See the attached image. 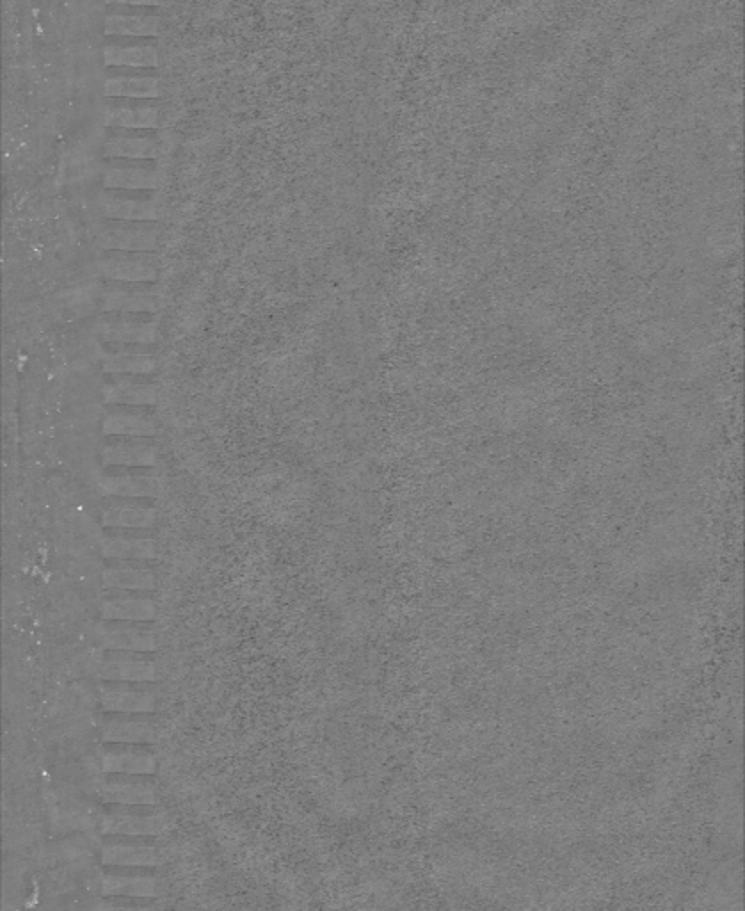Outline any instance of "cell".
Instances as JSON below:
<instances>
[{"label":"cell","instance_id":"83f0119b","mask_svg":"<svg viewBox=\"0 0 745 911\" xmlns=\"http://www.w3.org/2000/svg\"><path fill=\"white\" fill-rule=\"evenodd\" d=\"M104 63L107 66L153 68L159 65V52L152 45H107Z\"/></svg>","mask_w":745,"mask_h":911},{"label":"cell","instance_id":"4fadbf2b","mask_svg":"<svg viewBox=\"0 0 745 911\" xmlns=\"http://www.w3.org/2000/svg\"><path fill=\"white\" fill-rule=\"evenodd\" d=\"M98 643L105 650L153 652L157 639L148 621L104 620L95 630Z\"/></svg>","mask_w":745,"mask_h":911},{"label":"cell","instance_id":"e0dca14e","mask_svg":"<svg viewBox=\"0 0 745 911\" xmlns=\"http://www.w3.org/2000/svg\"><path fill=\"white\" fill-rule=\"evenodd\" d=\"M98 702L104 712L123 714H153L157 700L146 682H113L104 680Z\"/></svg>","mask_w":745,"mask_h":911},{"label":"cell","instance_id":"cb8c5ba5","mask_svg":"<svg viewBox=\"0 0 745 911\" xmlns=\"http://www.w3.org/2000/svg\"><path fill=\"white\" fill-rule=\"evenodd\" d=\"M105 589L150 591L155 588V573L141 559H111L102 573Z\"/></svg>","mask_w":745,"mask_h":911},{"label":"cell","instance_id":"9c48e42d","mask_svg":"<svg viewBox=\"0 0 745 911\" xmlns=\"http://www.w3.org/2000/svg\"><path fill=\"white\" fill-rule=\"evenodd\" d=\"M98 767L102 773L150 774L157 771V757L148 744L102 742L97 748Z\"/></svg>","mask_w":745,"mask_h":911},{"label":"cell","instance_id":"1f68e13d","mask_svg":"<svg viewBox=\"0 0 745 911\" xmlns=\"http://www.w3.org/2000/svg\"><path fill=\"white\" fill-rule=\"evenodd\" d=\"M107 4H129V6H157L161 0H105Z\"/></svg>","mask_w":745,"mask_h":911},{"label":"cell","instance_id":"484cf974","mask_svg":"<svg viewBox=\"0 0 745 911\" xmlns=\"http://www.w3.org/2000/svg\"><path fill=\"white\" fill-rule=\"evenodd\" d=\"M105 127L125 130H153L159 127V111L155 107H129L114 105L104 114Z\"/></svg>","mask_w":745,"mask_h":911},{"label":"cell","instance_id":"f546056e","mask_svg":"<svg viewBox=\"0 0 745 911\" xmlns=\"http://www.w3.org/2000/svg\"><path fill=\"white\" fill-rule=\"evenodd\" d=\"M107 36H157V15H109L105 18Z\"/></svg>","mask_w":745,"mask_h":911},{"label":"cell","instance_id":"6da1fadb","mask_svg":"<svg viewBox=\"0 0 745 911\" xmlns=\"http://www.w3.org/2000/svg\"><path fill=\"white\" fill-rule=\"evenodd\" d=\"M168 815L159 805H116L104 808V835L157 837L168 828Z\"/></svg>","mask_w":745,"mask_h":911},{"label":"cell","instance_id":"5bb4252c","mask_svg":"<svg viewBox=\"0 0 745 911\" xmlns=\"http://www.w3.org/2000/svg\"><path fill=\"white\" fill-rule=\"evenodd\" d=\"M102 527L150 529L157 518L152 499L141 497H104L98 509Z\"/></svg>","mask_w":745,"mask_h":911},{"label":"cell","instance_id":"2e32d148","mask_svg":"<svg viewBox=\"0 0 745 911\" xmlns=\"http://www.w3.org/2000/svg\"><path fill=\"white\" fill-rule=\"evenodd\" d=\"M161 862L152 837L104 835L102 863L121 867H157Z\"/></svg>","mask_w":745,"mask_h":911},{"label":"cell","instance_id":"4316f807","mask_svg":"<svg viewBox=\"0 0 745 911\" xmlns=\"http://www.w3.org/2000/svg\"><path fill=\"white\" fill-rule=\"evenodd\" d=\"M102 278H91L88 282L75 283L68 291L61 294L63 312L70 317H84L91 314L95 308H100V292H102Z\"/></svg>","mask_w":745,"mask_h":911},{"label":"cell","instance_id":"52a82bcc","mask_svg":"<svg viewBox=\"0 0 745 911\" xmlns=\"http://www.w3.org/2000/svg\"><path fill=\"white\" fill-rule=\"evenodd\" d=\"M98 798L105 805H157V783L150 774L104 773L98 780Z\"/></svg>","mask_w":745,"mask_h":911},{"label":"cell","instance_id":"ac0fdd59","mask_svg":"<svg viewBox=\"0 0 745 911\" xmlns=\"http://www.w3.org/2000/svg\"><path fill=\"white\" fill-rule=\"evenodd\" d=\"M148 869L150 867L105 865L104 874L100 878V894L104 897L123 895V897L155 899L159 894L157 878Z\"/></svg>","mask_w":745,"mask_h":911},{"label":"cell","instance_id":"ba28073f","mask_svg":"<svg viewBox=\"0 0 745 911\" xmlns=\"http://www.w3.org/2000/svg\"><path fill=\"white\" fill-rule=\"evenodd\" d=\"M159 458V445L153 436H104L98 447L102 467H153Z\"/></svg>","mask_w":745,"mask_h":911},{"label":"cell","instance_id":"5b68a950","mask_svg":"<svg viewBox=\"0 0 745 911\" xmlns=\"http://www.w3.org/2000/svg\"><path fill=\"white\" fill-rule=\"evenodd\" d=\"M93 269L102 280L155 282L159 276V264L152 251L102 250Z\"/></svg>","mask_w":745,"mask_h":911},{"label":"cell","instance_id":"9a60e30c","mask_svg":"<svg viewBox=\"0 0 745 911\" xmlns=\"http://www.w3.org/2000/svg\"><path fill=\"white\" fill-rule=\"evenodd\" d=\"M100 429L104 436H155L159 422L150 406L105 404Z\"/></svg>","mask_w":745,"mask_h":911},{"label":"cell","instance_id":"30bf717a","mask_svg":"<svg viewBox=\"0 0 745 911\" xmlns=\"http://www.w3.org/2000/svg\"><path fill=\"white\" fill-rule=\"evenodd\" d=\"M161 728L153 714H123L104 712L98 719V735L102 742H134L153 744L159 739Z\"/></svg>","mask_w":745,"mask_h":911},{"label":"cell","instance_id":"8fae6325","mask_svg":"<svg viewBox=\"0 0 745 911\" xmlns=\"http://www.w3.org/2000/svg\"><path fill=\"white\" fill-rule=\"evenodd\" d=\"M97 207L105 219L157 221L159 210L150 191L104 189L98 194Z\"/></svg>","mask_w":745,"mask_h":911},{"label":"cell","instance_id":"7a4b0ae2","mask_svg":"<svg viewBox=\"0 0 745 911\" xmlns=\"http://www.w3.org/2000/svg\"><path fill=\"white\" fill-rule=\"evenodd\" d=\"M100 342L123 344H153L159 333L155 314L141 312H102L91 321Z\"/></svg>","mask_w":745,"mask_h":911},{"label":"cell","instance_id":"d4e9b609","mask_svg":"<svg viewBox=\"0 0 745 911\" xmlns=\"http://www.w3.org/2000/svg\"><path fill=\"white\" fill-rule=\"evenodd\" d=\"M161 154V145L152 136H113L104 145V155L109 159L152 161Z\"/></svg>","mask_w":745,"mask_h":911},{"label":"cell","instance_id":"f1b7e54d","mask_svg":"<svg viewBox=\"0 0 745 911\" xmlns=\"http://www.w3.org/2000/svg\"><path fill=\"white\" fill-rule=\"evenodd\" d=\"M105 97L109 98H159L161 88L157 77H109L104 86Z\"/></svg>","mask_w":745,"mask_h":911},{"label":"cell","instance_id":"277c9868","mask_svg":"<svg viewBox=\"0 0 745 911\" xmlns=\"http://www.w3.org/2000/svg\"><path fill=\"white\" fill-rule=\"evenodd\" d=\"M159 241L161 226L157 221L107 219L95 235L100 250L153 251Z\"/></svg>","mask_w":745,"mask_h":911},{"label":"cell","instance_id":"3957f363","mask_svg":"<svg viewBox=\"0 0 745 911\" xmlns=\"http://www.w3.org/2000/svg\"><path fill=\"white\" fill-rule=\"evenodd\" d=\"M97 486L104 497L155 499L161 493V476L153 467H102Z\"/></svg>","mask_w":745,"mask_h":911},{"label":"cell","instance_id":"d6986e66","mask_svg":"<svg viewBox=\"0 0 745 911\" xmlns=\"http://www.w3.org/2000/svg\"><path fill=\"white\" fill-rule=\"evenodd\" d=\"M100 552L107 559H141L148 561L157 554L155 540L148 529L104 527L100 536Z\"/></svg>","mask_w":745,"mask_h":911},{"label":"cell","instance_id":"8992f818","mask_svg":"<svg viewBox=\"0 0 745 911\" xmlns=\"http://www.w3.org/2000/svg\"><path fill=\"white\" fill-rule=\"evenodd\" d=\"M161 308V289L155 282L104 280L100 292L102 312L155 314Z\"/></svg>","mask_w":745,"mask_h":911},{"label":"cell","instance_id":"603a6c76","mask_svg":"<svg viewBox=\"0 0 745 911\" xmlns=\"http://www.w3.org/2000/svg\"><path fill=\"white\" fill-rule=\"evenodd\" d=\"M100 613L104 620L152 621L157 616V605L143 591L109 589Z\"/></svg>","mask_w":745,"mask_h":911},{"label":"cell","instance_id":"44dd1931","mask_svg":"<svg viewBox=\"0 0 745 911\" xmlns=\"http://www.w3.org/2000/svg\"><path fill=\"white\" fill-rule=\"evenodd\" d=\"M148 652L107 650L98 675L113 682H155L157 666Z\"/></svg>","mask_w":745,"mask_h":911},{"label":"cell","instance_id":"7c38bea8","mask_svg":"<svg viewBox=\"0 0 745 911\" xmlns=\"http://www.w3.org/2000/svg\"><path fill=\"white\" fill-rule=\"evenodd\" d=\"M98 363L105 374H150L157 367L153 344L102 342Z\"/></svg>","mask_w":745,"mask_h":911},{"label":"cell","instance_id":"4dcf8cb0","mask_svg":"<svg viewBox=\"0 0 745 911\" xmlns=\"http://www.w3.org/2000/svg\"><path fill=\"white\" fill-rule=\"evenodd\" d=\"M89 908L95 910H146L153 908L150 899L143 897H123V895H109L105 899H100L98 903L91 904Z\"/></svg>","mask_w":745,"mask_h":911},{"label":"cell","instance_id":"7402d4cb","mask_svg":"<svg viewBox=\"0 0 745 911\" xmlns=\"http://www.w3.org/2000/svg\"><path fill=\"white\" fill-rule=\"evenodd\" d=\"M105 168L102 184L105 189H130V191H153L159 187L161 175L157 168L146 161L111 159Z\"/></svg>","mask_w":745,"mask_h":911},{"label":"cell","instance_id":"ffe728a7","mask_svg":"<svg viewBox=\"0 0 745 911\" xmlns=\"http://www.w3.org/2000/svg\"><path fill=\"white\" fill-rule=\"evenodd\" d=\"M148 374H105L100 388L104 404L153 406L157 403V385Z\"/></svg>","mask_w":745,"mask_h":911}]
</instances>
